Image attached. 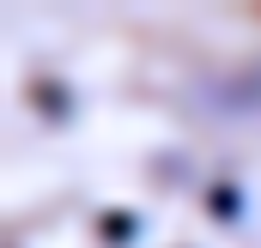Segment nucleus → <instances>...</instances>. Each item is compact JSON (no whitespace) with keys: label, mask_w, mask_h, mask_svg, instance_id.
<instances>
[{"label":"nucleus","mask_w":261,"mask_h":248,"mask_svg":"<svg viewBox=\"0 0 261 248\" xmlns=\"http://www.w3.org/2000/svg\"><path fill=\"white\" fill-rule=\"evenodd\" d=\"M219 109L225 115H261V61L243 67V73H231L219 85Z\"/></svg>","instance_id":"1"}]
</instances>
